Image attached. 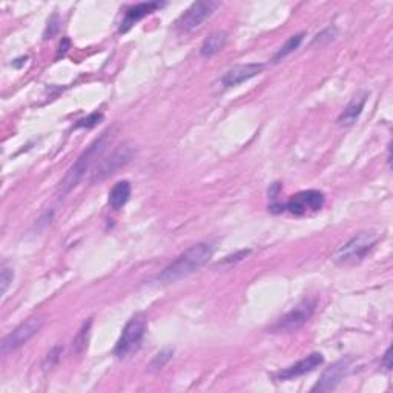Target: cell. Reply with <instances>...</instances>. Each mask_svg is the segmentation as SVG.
<instances>
[{"label":"cell","instance_id":"6da1fadb","mask_svg":"<svg viewBox=\"0 0 393 393\" xmlns=\"http://www.w3.org/2000/svg\"><path fill=\"white\" fill-rule=\"evenodd\" d=\"M214 252H215L214 244L206 242L191 246L189 249L180 254L177 258H175L171 264H167V266L160 272V275L157 277L158 282L163 284H171L192 275L194 272L202 269L211 261Z\"/></svg>","mask_w":393,"mask_h":393},{"label":"cell","instance_id":"7a4b0ae2","mask_svg":"<svg viewBox=\"0 0 393 393\" xmlns=\"http://www.w3.org/2000/svg\"><path fill=\"white\" fill-rule=\"evenodd\" d=\"M108 144H109V131L103 132L97 140L90 144V148H88L83 154L77 158V162L69 167L65 177H63L62 181L59 183L57 192L60 197L68 195L69 192L83 180L85 175L91 171L94 163L97 162V160L103 156V152L106 151Z\"/></svg>","mask_w":393,"mask_h":393},{"label":"cell","instance_id":"3957f363","mask_svg":"<svg viewBox=\"0 0 393 393\" xmlns=\"http://www.w3.org/2000/svg\"><path fill=\"white\" fill-rule=\"evenodd\" d=\"M146 329H148V322L142 314L134 315L130 322L126 323V326L123 327L122 335L116 344L114 354L118 359H126L132 357L135 352H139L144 335H146Z\"/></svg>","mask_w":393,"mask_h":393},{"label":"cell","instance_id":"277c9868","mask_svg":"<svg viewBox=\"0 0 393 393\" xmlns=\"http://www.w3.org/2000/svg\"><path fill=\"white\" fill-rule=\"evenodd\" d=\"M378 234L373 230L359 232L355 237H352L347 243H344L333 255V261L338 264H350L363 260L364 256L373 249V246L378 243Z\"/></svg>","mask_w":393,"mask_h":393},{"label":"cell","instance_id":"5b68a950","mask_svg":"<svg viewBox=\"0 0 393 393\" xmlns=\"http://www.w3.org/2000/svg\"><path fill=\"white\" fill-rule=\"evenodd\" d=\"M315 308H317L315 300H312V298L303 300L301 303L296 304L292 310H289L283 318H280L278 322L270 327V332L272 333L296 332L312 318V315H314V312H315Z\"/></svg>","mask_w":393,"mask_h":393},{"label":"cell","instance_id":"8992f818","mask_svg":"<svg viewBox=\"0 0 393 393\" xmlns=\"http://www.w3.org/2000/svg\"><path fill=\"white\" fill-rule=\"evenodd\" d=\"M43 323H45L43 318L34 317L15 327L13 332L8 333L2 340V354L8 355L11 354V352L20 349L22 346H25L31 338H34V336L40 332V329L43 327Z\"/></svg>","mask_w":393,"mask_h":393},{"label":"cell","instance_id":"52a82bcc","mask_svg":"<svg viewBox=\"0 0 393 393\" xmlns=\"http://www.w3.org/2000/svg\"><path fill=\"white\" fill-rule=\"evenodd\" d=\"M219 6L220 2H214V0H202V2L192 4L179 19L177 28L181 33H191V31L202 27V23L209 19Z\"/></svg>","mask_w":393,"mask_h":393},{"label":"cell","instance_id":"ba28073f","mask_svg":"<svg viewBox=\"0 0 393 393\" xmlns=\"http://www.w3.org/2000/svg\"><path fill=\"white\" fill-rule=\"evenodd\" d=\"M324 203L326 197L322 191L308 189L296 192L295 195L289 198V202L284 205V211H289L294 215H306L322 211Z\"/></svg>","mask_w":393,"mask_h":393},{"label":"cell","instance_id":"9c48e42d","mask_svg":"<svg viewBox=\"0 0 393 393\" xmlns=\"http://www.w3.org/2000/svg\"><path fill=\"white\" fill-rule=\"evenodd\" d=\"M134 156H135V149L134 146H131V144L126 143L122 144V146H118L106 160H103L102 165L97 167V172L94 174L92 181L106 180L108 177H111V175H114L120 167H123L130 163Z\"/></svg>","mask_w":393,"mask_h":393},{"label":"cell","instance_id":"30bf717a","mask_svg":"<svg viewBox=\"0 0 393 393\" xmlns=\"http://www.w3.org/2000/svg\"><path fill=\"white\" fill-rule=\"evenodd\" d=\"M352 364H354V359L352 358H343L340 361H336V363H333L331 367H327L322 373L315 386L312 387V392L335 390L338 387V384L350 373Z\"/></svg>","mask_w":393,"mask_h":393},{"label":"cell","instance_id":"8fae6325","mask_svg":"<svg viewBox=\"0 0 393 393\" xmlns=\"http://www.w3.org/2000/svg\"><path fill=\"white\" fill-rule=\"evenodd\" d=\"M323 363H324V357L322 354H318V352H314V354H310L306 358H303L301 361H298V363H295L292 366L283 368V371H280L277 373V380L278 381H289V380L298 378V376L314 372L315 368H318Z\"/></svg>","mask_w":393,"mask_h":393},{"label":"cell","instance_id":"7c38bea8","mask_svg":"<svg viewBox=\"0 0 393 393\" xmlns=\"http://www.w3.org/2000/svg\"><path fill=\"white\" fill-rule=\"evenodd\" d=\"M263 69H264L263 63H246V65H237L226 71V74L221 77L220 82L223 88H226V90L228 88H235L247 82V80L261 74Z\"/></svg>","mask_w":393,"mask_h":393},{"label":"cell","instance_id":"4fadbf2b","mask_svg":"<svg viewBox=\"0 0 393 393\" xmlns=\"http://www.w3.org/2000/svg\"><path fill=\"white\" fill-rule=\"evenodd\" d=\"M165 5H166L165 2H144V4L132 5L131 8H127L126 10L118 31L120 33H126V31H130L135 23L140 22L142 19H144L146 15L152 14L154 11L160 10V8H163Z\"/></svg>","mask_w":393,"mask_h":393},{"label":"cell","instance_id":"5bb4252c","mask_svg":"<svg viewBox=\"0 0 393 393\" xmlns=\"http://www.w3.org/2000/svg\"><path fill=\"white\" fill-rule=\"evenodd\" d=\"M368 94L366 91L357 94L354 99L350 100L349 105L344 108V111L340 114L338 120H336V123L340 126H352L357 123V120L359 118L361 112H363L364 106H366V102H367Z\"/></svg>","mask_w":393,"mask_h":393},{"label":"cell","instance_id":"9a60e30c","mask_svg":"<svg viewBox=\"0 0 393 393\" xmlns=\"http://www.w3.org/2000/svg\"><path fill=\"white\" fill-rule=\"evenodd\" d=\"M130 197H131V183L122 180V181H117L112 189L109 191V206L112 209H122V207L130 202Z\"/></svg>","mask_w":393,"mask_h":393},{"label":"cell","instance_id":"2e32d148","mask_svg":"<svg viewBox=\"0 0 393 393\" xmlns=\"http://www.w3.org/2000/svg\"><path fill=\"white\" fill-rule=\"evenodd\" d=\"M226 42H228V34L224 33V31H215V33L209 34L205 39L202 48H200V54H202L203 57H212V55L219 54L223 50Z\"/></svg>","mask_w":393,"mask_h":393},{"label":"cell","instance_id":"e0dca14e","mask_svg":"<svg viewBox=\"0 0 393 393\" xmlns=\"http://www.w3.org/2000/svg\"><path fill=\"white\" fill-rule=\"evenodd\" d=\"M303 39H304V33H298V34H295L292 37H289L287 42L277 51V54L274 55V59H272V62H274V63L282 62L283 59L287 57V55H291L294 51L298 50L301 42H303Z\"/></svg>","mask_w":393,"mask_h":393},{"label":"cell","instance_id":"ac0fdd59","mask_svg":"<svg viewBox=\"0 0 393 393\" xmlns=\"http://www.w3.org/2000/svg\"><path fill=\"white\" fill-rule=\"evenodd\" d=\"M172 357H174L172 349H163L162 352H158V354L154 358H152L151 363L148 364V367H146L148 372L154 373V372L162 371V368L172 359Z\"/></svg>","mask_w":393,"mask_h":393},{"label":"cell","instance_id":"d6986e66","mask_svg":"<svg viewBox=\"0 0 393 393\" xmlns=\"http://www.w3.org/2000/svg\"><path fill=\"white\" fill-rule=\"evenodd\" d=\"M336 37H338V28L327 27L323 31H319V33L314 37V40H312V46L324 48L327 45H331Z\"/></svg>","mask_w":393,"mask_h":393},{"label":"cell","instance_id":"ffe728a7","mask_svg":"<svg viewBox=\"0 0 393 393\" xmlns=\"http://www.w3.org/2000/svg\"><path fill=\"white\" fill-rule=\"evenodd\" d=\"M91 326H92V319L90 318L88 322L83 323V326L80 327V331L77 332L76 338H74V349H76L77 354H82V352L88 347V340H90Z\"/></svg>","mask_w":393,"mask_h":393},{"label":"cell","instance_id":"44dd1931","mask_svg":"<svg viewBox=\"0 0 393 393\" xmlns=\"http://www.w3.org/2000/svg\"><path fill=\"white\" fill-rule=\"evenodd\" d=\"M102 120H103L102 112H92V114H90L88 117L78 120V122L76 123V127H86V130H92V127L97 126Z\"/></svg>","mask_w":393,"mask_h":393},{"label":"cell","instance_id":"7402d4cb","mask_svg":"<svg viewBox=\"0 0 393 393\" xmlns=\"http://www.w3.org/2000/svg\"><path fill=\"white\" fill-rule=\"evenodd\" d=\"M62 352H63L62 346H55L50 352H48V355H46L45 361H43V368H45V371H50V368L54 367V364L60 359Z\"/></svg>","mask_w":393,"mask_h":393},{"label":"cell","instance_id":"603a6c76","mask_svg":"<svg viewBox=\"0 0 393 393\" xmlns=\"http://www.w3.org/2000/svg\"><path fill=\"white\" fill-rule=\"evenodd\" d=\"M13 280H14L13 269L4 266L2 272H0V286H2V295L4 296H5L6 291H8V287H10V284L13 283Z\"/></svg>","mask_w":393,"mask_h":393},{"label":"cell","instance_id":"cb8c5ba5","mask_svg":"<svg viewBox=\"0 0 393 393\" xmlns=\"http://www.w3.org/2000/svg\"><path fill=\"white\" fill-rule=\"evenodd\" d=\"M59 25H60V20H59V15L57 14H54L53 18L48 20V27L45 29V34L43 37L48 40V39H51L55 33L59 31Z\"/></svg>","mask_w":393,"mask_h":393},{"label":"cell","instance_id":"d4e9b609","mask_svg":"<svg viewBox=\"0 0 393 393\" xmlns=\"http://www.w3.org/2000/svg\"><path fill=\"white\" fill-rule=\"evenodd\" d=\"M381 366L386 368L387 372L392 371V349L390 347L386 350V354H384L382 361H381Z\"/></svg>","mask_w":393,"mask_h":393},{"label":"cell","instance_id":"484cf974","mask_svg":"<svg viewBox=\"0 0 393 393\" xmlns=\"http://www.w3.org/2000/svg\"><path fill=\"white\" fill-rule=\"evenodd\" d=\"M69 46H71V42L68 39H63L62 40V43L59 45V53L57 55H63V54H67V51L69 50Z\"/></svg>","mask_w":393,"mask_h":393}]
</instances>
